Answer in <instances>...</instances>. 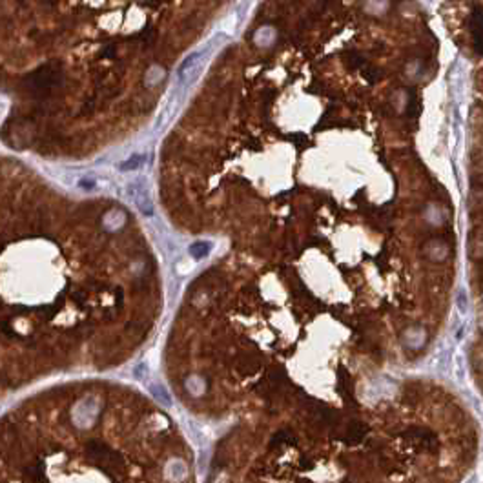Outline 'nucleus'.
Masks as SVG:
<instances>
[{"mask_svg":"<svg viewBox=\"0 0 483 483\" xmlns=\"http://www.w3.org/2000/svg\"><path fill=\"white\" fill-rule=\"evenodd\" d=\"M126 195L131 202H133L137 210L146 217L153 215V201L150 195V188L144 179H135L126 186Z\"/></svg>","mask_w":483,"mask_h":483,"instance_id":"obj_1","label":"nucleus"},{"mask_svg":"<svg viewBox=\"0 0 483 483\" xmlns=\"http://www.w3.org/2000/svg\"><path fill=\"white\" fill-rule=\"evenodd\" d=\"M206 55H208V50H201V51H197V53H191V55L181 64L179 79L182 80V82H191V80L199 75L201 67L204 66Z\"/></svg>","mask_w":483,"mask_h":483,"instance_id":"obj_2","label":"nucleus"},{"mask_svg":"<svg viewBox=\"0 0 483 483\" xmlns=\"http://www.w3.org/2000/svg\"><path fill=\"white\" fill-rule=\"evenodd\" d=\"M55 84H59V73H57L55 69H50V67H42L37 73L31 75L28 86L31 90L42 93V91L51 90Z\"/></svg>","mask_w":483,"mask_h":483,"instance_id":"obj_3","label":"nucleus"},{"mask_svg":"<svg viewBox=\"0 0 483 483\" xmlns=\"http://www.w3.org/2000/svg\"><path fill=\"white\" fill-rule=\"evenodd\" d=\"M472 29H474V44H476V50L478 53H482V11L480 9L474 11V26H472Z\"/></svg>","mask_w":483,"mask_h":483,"instance_id":"obj_4","label":"nucleus"},{"mask_svg":"<svg viewBox=\"0 0 483 483\" xmlns=\"http://www.w3.org/2000/svg\"><path fill=\"white\" fill-rule=\"evenodd\" d=\"M208 252H210V244H208V242H193V244L190 246V253L195 259L204 257V255H206Z\"/></svg>","mask_w":483,"mask_h":483,"instance_id":"obj_5","label":"nucleus"},{"mask_svg":"<svg viewBox=\"0 0 483 483\" xmlns=\"http://www.w3.org/2000/svg\"><path fill=\"white\" fill-rule=\"evenodd\" d=\"M142 163H144V157L142 155H133V157H129L128 161H124L122 164H121V170H137V168H141L142 166Z\"/></svg>","mask_w":483,"mask_h":483,"instance_id":"obj_6","label":"nucleus"},{"mask_svg":"<svg viewBox=\"0 0 483 483\" xmlns=\"http://www.w3.org/2000/svg\"><path fill=\"white\" fill-rule=\"evenodd\" d=\"M458 308H460V312H463V314H465L467 308H469V299H467V294L463 288L458 292Z\"/></svg>","mask_w":483,"mask_h":483,"instance_id":"obj_7","label":"nucleus"},{"mask_svg":"<svg viewBox=\"0 0 483 483\" xmlns=\"http://www.w3.org/2000/svg\"><path fill=\"white\" fill-rule=\"evenodd\" d=\"M79 186L82 188V190H93V188H95V181H93V179H82L79 182Z\"/></svg>","mask_w":483,"mask_h":483,"instance_id":"obj_8","label":"nucleus"}]
</instances>
